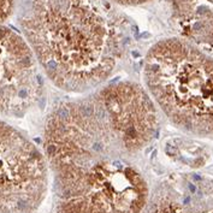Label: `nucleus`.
<instances>
[{"instance_id": "obj_1", "label": "nucleus", "mask_w": 213, "mask_h": 213, "mask_svg": "<svg viewBox=\"0 0 213 213\" xmlns=\"http://www.w3.org/2000/svg\"><path fill=\"white\" fill-rule=\"evenodd\" d=\"M157 106L131 81L58 104L43 128L55 213H141L149 188L140 157L158 135Z\"/></svg>"}, {"instance_id": "obj_2", "label": "nucleus", "mask_w": 213, "mask_h": 213, "mask_svg": "<svg viewBox=\"0 0 213 213\" xmlns=\"http://www.w3.org/2000/svg\"><path fill=\"white\" fill-rule=\"evenodd\" d=\"M18 22L40 70L66 93L106 84L124 60L126 39L101 0H25Z\"/></svg>"}, {"instance_id": "obj_3", "label": "nucleus", "mask_w": 213, "mask_h": 213, "mask_svg": "<svg viewBox=\"0 0 213 213\" xmlns=\"http://www.w3.org/2000/svg\"><path fill=\"white\" fill-rule=\"evenodd\" d=\"M143 82L172 124L213 137V59L184 41L164 40L146 55Z\"/></svg>"}, {"instance_id": "obj_4", "label": "nucleus", "mask_w": 213, "mask_h": 213, "mask_svg": "<svg viewBox=\"0 0 213 213\" xmlns=\"http://www.w3.org/2000/svg\"><path fill=\"white\" fill-rule=\"evenodd\" d=\"M45 155L23 133L0 118V213H33L46 197Z\"/></svg>"}, {"instance_id": "obj_5", "label": "nucleus", "mask_w": 213, "mask_h": 213, "mask_svg": "<svg viewBox=\"0 0 213 213\" xmlns=\"http://www.w3.org/2000/svg\"><path fill=\"white\" fill-rule=\"evenodd\" d=\"M16 0H0V117H23L41 95V70L27 41L5 25Z\"/></svg>"}, {"instance_id": "obj_6", "label": "nucleus", "mask_w": 213, "mask_h": 213, "mask_svg": "<svg viewBox=\"0 0 213 213\" xmlns=\"http://www.w3.org/2000/svg\"><path fill=\"white\" fill-rule=\"evenodd\" d=\"M148 213H213V182L199 176L169 182Z\"/></svg>"}, {"instance_id": "obj_7", "label": "nucleus", "mask_w": 213, "mask_h": 213, "mask_svg": "<svg viewBox=\"0 0 213 213\" xmlns=\"http://www.w3.org/2000/svg\"><path fill=\"white\" fill-rule=\"evenodd\" d=\"M113 1L119 3V4H124V5H137V4L149 1V0H113Z\"/></svg>"}]
</instances>
